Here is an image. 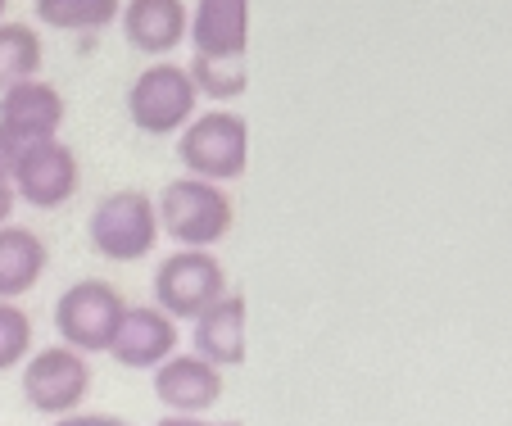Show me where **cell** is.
Segmentation results:
<instances>
[{"label": "cell", "instance_id": "obj_1", "mask_svg": "<svg viewBox=\"0 0 512 426\" xmlns=\"http://www.w3.org/2000/svg\"><path fill=\"white\" fill-rule=\"evenodd\" d=\"M159 209V232H168L177 245L186 250H209L232 232V195L218 182H204V177H173V182L159 191L155 200Z\"/></svg>", "mask_w": 512, "mask_h": 426}, {"label": "cell", "instance_id": "obj_2", "mask_svg": "<svg viewBox=\"0 0 512 426\" xmlns=\"http://www.w3.org/2000/svg\"><path fill=\"white\" fill-rule=\"evenodd\" d=\"M177 159L191 177L204 182H236L250 164V123L236 109H209L195 114L177 136Z\"/></svg>", "mask_w": 512, "mask_h": 426}, {"label": "cell", "instance_id": "obj_3", "mask_svg": "<svg viewBox=\"0 0 512 426\" xmlns=\"http://www.w3.org/2000/svg\"><path fill=\"white\" fill-rule=\"evenodd\" d=\"M87 236L96 245L100 259L114 263H136L155 250L159 241V209L145 191H109L105 200L91 209L87 218Z\"/></svg>", "mask_w": 512, "mask_h": 426}, {"label": "cell", "instance_id": "obj_4", "mask_svg": "<svg viewBox=\"0 0 512 426\" xmlns=\"http://www.w3.org/2000/svg\"><path fill=\"white\" fill-rule=\"evenodd\" d=\"M132 304L109 286V281H73L55 300V331L68 349L78 354H109L118 327H123Z\"/></svg>", "mask_w": 512, "mask_h": 426}, {"label": "cell", "instance_id": "obj_5", "mask_svg": "<svg viewBox=\"0 0 512 426\" xmlns=\"http://www.w3.org/2000/svg\"><path fill=\"white\" fill-rule=\"evenodd\" d=\"M64 127V96L55 82L28 78L0 91V173L37 141H50Z\"/></svg>", "mask_w": 512, "mask_h": 426}, {"label": "cell", "instance_id": "obj_6", "mask_svg": "<svg viewBox=\"0 0 512 426\" xmlns=\"http://www.w3.org/2000/svg\"><path fill=\"white\" fill-rule=\"evenodd\" d=\"M200 109V91H195L186 64H150L136 73L127 87V118L150 136H173Z\"/></svg>", "mask_w": 512, "mask_h": 426}, {"label": "cell", "instance_id": "obj_7", "mask_svg": "<svg viewBox=\"0 0 512 426\" xmlns=\"http://www.w3.org/2000/svg\"><path fill=\"white\" fill-rule=\"evenodd\" d=\"M227 295V272L209 250H173L155 268V309L168 318H200L209 304Z\"/></svg>", "mask_w": 512, "mask_h": 426}, {"label": "cell", "instance_id": "obj_8", "mask_svg": "<svg viewBox=\"0 0 512 426\" xmlns=\"http://www.w3.org/2000/svg\"><path fill=\"white\" fill-rule=\"evenodd\" d=\"M87 390H91V363L78 349L50 345L41 354H28V363H23V399H28V408H37L46 417L78 413Z\"/></svg>", "mask_w": 512, "mask_h": 426}, {"label": "cell", "instance_id": "obj_9", "mask_svg": "<svg viewBox=\"0 0 512 426\" xmlns=\"http://www.w3.org/2000/svg\"><path fill=\"white\" fill-rule=\"evenodd\" d=\"M5 177L14 182V195H19L23 204H32V209H59V204H68L82 186L78 155H73V146L59 141V136L28 146L10 164Z\"/></svg>", "mask_w": 512, "mask_h": 426}, {"label": "cell", "instance_id": "obj_10", "mask_svg": "<svg viewBox=\"0 0 512 426\" xmlns=\"http://www.w3.org/2000/svg\"><path fill=\"white\" fill-rule=\"evenodd\" d=\"M109 354H114V363H123L132 372H155L159 363L177 354V322L164 309H155V304L127 309Z\"/></svg>", "mask_w": 512, "mask_h": 426}, {"label": "cell", "instance_id": "obj_11", "mask_svg": "<svg viewBox=\"0 0 512 426\" xmlns=\"http://www.w3.org/2000/svg\"><path fill=\"white\" fill-rule=\"evenodd\" d=\"M218 395H223V372L200 354H173L155 368V399L168 413L200 417L204 408L218 404Z\"/></svg>", "mask_w": 512, "mask_h": 426}, {"label": "cell", "instance_id": "obj_12", "mask_svg": "<svg viewBox=\"0 0 512 426\" xmlns=\"http://www.w3.org/2000/svg\"><path fill=\"white\" fill-rule=\"evenodd\" d=\"M186 37H191L195 55L245 59V46H250V0H195Z\"/></svg>", "mask_w": 512, "mask_h": 426}, {"label": "cell", "instance_id": "obj_13", "mask_svg": "<svg viewBox=\"0 0 512 426\" xmlns=\"http://www.w3.org/2000/svg\"><path fill=\"white\" fill-rule=\"evenodd\" d=\"M123 37L132 50L141 55H173L186 41V28H191V14H186V0H127L123 5Z\"/></svg>", "mask_w": 512, "mask_h": 426}, {"label": "cell", "instance_id": "obj_14", "mask_svg": "<svg viewBox=\"0 0 512 426\" xmlns=\"http://www.w3.org/2000/svg\"><path fill=\"white\" fill-rule=\"evenodd\" d=\"M245 295H232L227 291L218 304H209V309L195 318V331H191V345L195 354H200L204 363H213V368H236V363H245Z\"/></svg>", "mask_w": 512, "mask_h": 426}, {"label": "cell", "instance_id": "obj_15", "mask_svg": "<svg viewBox=\"0 0 512 426\" xmlns=\"http://www.w3.org/2000/svg\"><path fill=\"white\" fill-rule=\"evenodd\" d=\"M50 268V250L32 227L5 223L0 227V300H19Z\"/></svg>", "mask_w": 512, "mask_h": 426}, {"label": "cell", "instance_id": "obj_16", "mask_svg": "<svg viewBox=\"0 0 512 426\" xmlns=\"http://www.w3.org/2000/svg\"><path fill=\"white\" fill-rule=\"evenodd\" d=\"M32 10H37V19L46 28L91 32V28H109L123 14V0H37Z\"/></svg>", "mask_w": 512, "mask_h": 426}, {"label": "cell", "instance_id": "obj_17", "mask_svg": "<svg viewBox=\"0 0 512 426\" xmlns=\"http://www.w3.org/2000/svg\"><path fill=\"white\" fill-rule=\"evenodd\" d=\"M41 78V37L28 23H0V91Z\"/></svg>", "mask_w": 512, "mask_h": 426}, {"label": "cell", "instance_id": "obj_18", "mask_svg": "<svg viewBox=\"0 0 512 426\" xmlns=\"http://www.w3.org/2000/svg\"><path fill=\"white\" fill-rule=\"evenodd\" d=\"M191 82L200 96L209 100H236L250 87V73H245V59H209V55H191Z\"/></svg>", "mask_w": 512, "mask_h": 426}, {"label": "cell", "instance_id": "obj_19", "mask_svg": "<svg viewBox=\"0 0 512 426\" xmlns=\"http://www.w3.org/2000/svg\"><path fill=\"white\" fill-rule=\"evenodd\" d=\"M32 354V318L14 300H0V372L28 363Z\"/></svg>", "mask_w": 512, "mask_h": 426}, {"label": "cell", "instance_id": "obj_20", "mask_svg": "<svg viewBox=\"0 0 512 426\" xmlns=\"http://www.w3.org/2000/svg\"><path fill=\"white\" fill-rule=\"evenodd\" d=\"M55 426H127L123 417H109V413H68L59 417Z\"/></svg>", "mask_w": 512, "mask_h": 426}, {"label": "cell", "instance_id": "obj_21", "mask_svg": "<svg viewBox=\"0 0 512 426\" xmlns=\"http://www.w3.org/2000/svg\"><path fill=\"white\" fill-rule=\"evenodd\" d=\"M14 204H19V195H14V182H10V177H5V173H0V227L10 223Z\"/></svg>", "mask_w": 512, "mask_h": 426}, {"label": "cell", "instance_id": "obj_22", "mask_svg": "<svg viewBox=\"0 0 512 426\" xmlns=\"http://www.w3.org/2000/svg\"><path fill=\"white\" fill-rule=\"evenodd\" d=\"M155 426H213V422H200V417H186V413H168V417H159ZM223 426H241V422H223Z\"/></svg>", "mask_w": 512, "mask_h": 426}, {"label": "cell", "instance_id": "obj_23", "mask_svg": "<svg viewBox=\"0 0 512 426\" xmlns=\"http://www.w3.org/2000/svg\"><path fill=\"white\" fill-rule=\"evenodd\" d=\"M5 5H10V0H0V23H5Z\"/></svg>", "mask_w": 512, "mask_h": 426}]
</instances>
